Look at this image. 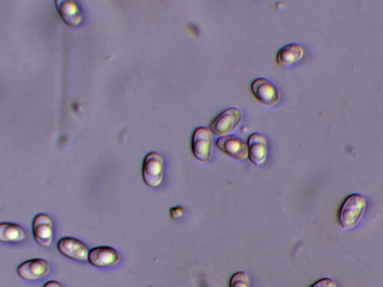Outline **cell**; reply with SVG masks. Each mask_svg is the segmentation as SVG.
Wrapping results in <instances>:
<instances>
[{"instance_id": "6da1fadb", "label": "cell", "mask_w": 383, "mask_h": 287, "mask_svg": "<svg viewBox=\"0 0 383 287\" xmlns=\"http://www.w3.org/2000/svg\"><path fill=\"white\" fill-rule=\"evenodd\" d=\"M366 210V200L360 194L347 196L339 208L338 221L344 230L356 227L363 218Z\"/></svg>"}, {"instance_id": "7a4b0ae2", "label": "cell", "mask_w": 383, "mask_h": 287, "mask_svg": "<svg viewBox=\"0 0 383 287\" xmlns=\"http://www.w3.org/2000/svg\"><path fill=\"white\" fill-rule=\"evenodd\" d=\"M163 160L159 153L152 152L147 154L143 167L145 184L152 188L159 187L163 178Z\"/></svg>"}, {"instance_id": "3957f363", "label": "cell", "mask_w": 383, "mask_h": 287, "mask_svg": "<svg viewBox=\"0 0 383 287\" xmlns=\"http://www.w3.org/2000/svg\"><path fill=\"white\" fill-rule=\"evenodd\" d=\"M241 120L240 111L236 108H230L222 112L213 120L210 129L216 136H226L239 126Z\"/></svg>"}, {"instance_id": "277c9868", "label": "cell", "mask_w": 383, "mask_h": 287, "mask_svg": "<svg viewBox=\"0 0 383 287\" xmlns=\"http://www.w3.org/2000/svg\"><path fill=\"white\" fill-rule=\"evenodd\" d=\"M213 138L210 130L206 127L197 128L192 138V151L197 160L207 162L211 158Z\"/></svg>"}, {"instance_id": "5b68a950", "label": "cell", "mask_w": 383, "mask_h": 287, "mask_svg": "<svg viewBox=\"0 0 383 287\" xmlns=\"http://www.w3.org/2000/svg\"><path fill=\"white\" fill-rule=\"evenodd\" d=\"M32 232L34 240L41 246H50L54 238L53 220L47 214H39L32 222Z\"/></svg>"}, {"instance_id": "8992f818", "label": "cell", "mask_w": 383, "mask_h": 287, "mask_svg": "<svg viewBox=\"0 0 383 287\" xmlns=\"http://www.w3.org/2000/svg\"><path fill=\"white\" fill-rule=\"evenodd\" d=\"M216 147L235 160H243L249 156L248 145L237 136L221 137L216 141Z\"/></svg>"}, {"instance_id": "52a82bcc", "label": "cell", "mask_w": 383, "mask_h": 287, "mask_svg": "<svg viewBox=\"0 0 383 287\" xmlns=\"http://www.w3.org/2000/svg\"><path fill=\"white\" fill-rule=\"evenodd\" d=\"M50 271L48 261L43 259H33L25 261L17 268V273L25 281H38L46 277Z\"/></svg>"}, {"instance_id": "ba28073f", "label": "cell", "mask_w": 383, "mask_h": 287, "mask_svg": "<svg viewBox=\"0 0 383 287\" xmlns=\"http://www.w3.org/2000/svg\"><path fill=\"white\" fill-rule=\"evenodd\" d=\"M60 253L65 257L76 260H88L90 250L83 242L72 237H65L61 239L57 244Z\"/></svg>"}, {"instance_id": "9c48e42d", "label": "cell", "mask_w": 383, "mask_h": 287, "mask_svg": "<svg viewBox=\"0 0 383 287\" xmlns=\"http://www.w3.org/2000/svg\"><path fill=\"white\" fill-rule=\"evenodd\" d=\"M120 255L117 250L112 247L101 246L90 251L89 262L98 268L114 267L120 262Z\"/></svg>"}, {"instance_id": "30bf717a", "label": "cell", "mask_w": 383, "mask_h": 287, "mask_svg": "<svg viewBox=\"0 0 383 287\" xmlns=\"http://www.w3.org/2000/svg\"><path fill=\"white\" fill-rule=\"evenodd\" d=\"M251 90L257 100L265 105H275L280 99V93L276 87L263 78H259L252 83Z\"/></svg>"}, {"instance_id": "8fae6325", "label": "cell", "mask_w": 383, "mask_h": 287, "mask_svg": "<svg viewBox=\"0 0 383 287\" xmlns=\"http://www.w3.org/2000/svg\"><path fill=\"white\" fill-rule=\"evenodd\" d=\"M249 158L256 165L263 164L267 155V141L262 135L251 134L248 139Z\"/></svg>"}, {"instance_id": "7c38bea8", "label": "cell", "mask_w": 383, "mask_h": 287, "mask_svg": "<svg viewBox=\"0 0 383 287\" xmlns=\"http://www.w3.org/2000/svg\"><path fill=\"white\" fill-rule=\"evenodd\" d=\"M56 6L59 15L67 25L76 27L81 23L82 14L75 2L60 0L56 2Z\"/></svg>"}, {"instance_id": "4fadbf2b", "label": "cell", "mask_w": 383, "mask_h": 287, "mask_svg": "<svg viewBox=\"0 0 383 287\" xmlns=\"http://www.w3.org/2000/svg\"><path fill=\"white\" fill-rule=\"evenodd\" d=\"M304 56V49L297 43H291L282 47L276 56L278 65L289 66L297 63Z\"/></svg>"}, {"instance_id": "5bb4252c", "label": "cell", "mask_w": 383, "mask_h": 287, "mask_svg": "<svg viewBox=\"0 0 383 287\" xmlns=\"http://www.w3.org/2000/svg\"><path fill=\"white\" fill-rule=\"evenodd\" d=\"M25 238V231L20 225L5 222L0 224V241L6 243L19 242Z\"/></svg>"}, {"instance_id": "9a60e30c", "label": "cell", "mask_w": 383, "mask_h": 287, "mask_svg": "<svg viewBox=\"0 0 383 287\" xmlns=\"http://www.w3.org/2000/svg\"><path fill=\"white\" fill-rule=\"evenodd\" d=\"M230 287H250L248 275L245 272L235 273L231 278Z\"/></svg>"}, {"instance_id": "2e32d148", "label": "cell", "mask_w": 383, "mask_h": 287, "mask_svg": "<svg viewBox=\"0 0 383 287\" xmlns=\"http://www.w3.org/2000/svg\"><path fill=\"white\" fill-rule=\"evenodd\" d=\"M310 287H336L335 283L329 278H323Z\"/></svg>"}, {"instance_id": "e0dca14e", "label": "cell", "mask_w": 383, "mask_h": 287, "mask_svg": "<svg viewBox=\"0 0 383 287\" xmlns=\"http://www.w3.org/2000/svg\"><path fill=\"white\" fill-rule=\"evenodd\" d=\"M183 213H184V211H183V208L180 206L172 208L170 210V215L173 220H176L180 218L182 216Z\"/></svg>"}, {"instance_id": "ac0fdd59", "label": "cell", "mask_w": 383, "mask_h": 287, "mask_svg": "<svg viewBox=\"0 0 383 287\" xmlns=\"http://www.w3.org/2000/svg\"><path fill=\"white\" fill-rule=\"evenodd\" d=\"M43 287H63V286L61 285L59 283H58L56 281H51L47 283Z\"/></svg>"}]
</instances>
